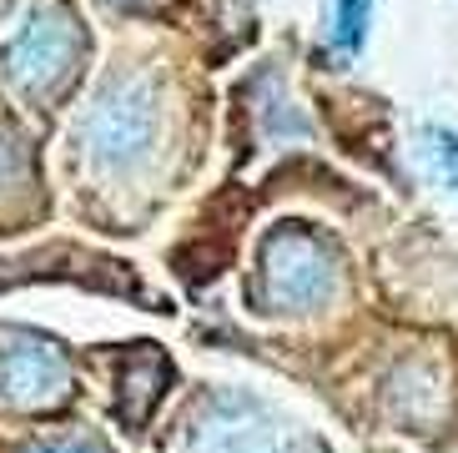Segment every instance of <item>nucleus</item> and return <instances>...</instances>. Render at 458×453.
<instances>
[{
    "label": "nucleus",
    "mask_w": 458,
    "mask_h": 453,
    "mask_svg": "<svg viewBox=\"0 0 458 453\" xmlns=\"http://www.w3.org/2000/svg\"><path fill=\"white\" fill-rule=\"evenodd\" d=\"M86 51L81 21L61 5V0H41L36 11L21 15V26L0 40V76L21 96H51L61 91Z\"/></svg>",
    "instance_id": "f257e3e1"
},
{
    "label": "nucleus",
    "mask_w": 458,
    "mask_h": 453,
    "mask_svg": "<svg viewBox=\"0 0 458 453\" xmlns=\"http://www.w3.org/2000/svg\"><path fill=\"white\" fill-rule=\"evenodd\" d=\"M162 132V96L147 76H111L81 116V147L101 172L147 161Z\"/></svg>",
    "instance_id": "f03ea898"
},
{
    "label": "nucleus",
    "mask_w": 458,
    "mask_h": 453,
    "mask_svg": "<svg viewBox=\"0 0 458 453\" xmlns=\"http://www.w3.org/2000/svg\"><path fill=\"white\" fill-rule=\"evenodd\" d=\"M257 287H262V303L272 312H312L337 293V257L318 232L283 222L262 242Z\"/></svg>",
    "instance_id": "7ed1b4c3"
},
{
    "label": "nucleus",
    "mask_w": 458,
    "mask_h": 453,
    "mask_svg": "<svg viewBox=\"0 0 458 453\" xmlns=\"http://www.w3.org/2000/svg\"><path fill=\"white\" fill-rule=\"evenodd\" d=\"M71 388L66 353L41 333H11L0 343V398L15 408H41Z\"/></svg>",
    "instance_id": "20e7f679"
},
{
    "label": "nucleus",
    "mask_w": 458,
    "mask_h": 453,
    "mask_svg": "<svg viewBox=\"0 0 458 453\" xmlns=\"http://www.w3.org/2000/svg\"><path fill=\"white\" fill-rule=\"evenodd\" d=\"M191 453H297V433L262 403L247 398H222L202 418Z\"/></svg>",
    "instance_id": "39448f33"
},
{
    "label": "nucleus",
    "mask_w": 458,
    "mask_h": 453,
    "mask_svg": "<svg viewBox=\"0 0 458 453\" xmlns=\"http://www.w3.org/2000/svg\"><path fill=\"white\" fill-rule=\"evenodd\" d=\"M373 5L377 0H327V51L352 61L363 51L368 26H373Z\"/></svg>",
    "instance_id": "423d86ee"
},
{
    "label": "nucleus",
    "mask_w": 458,
    "mask_h": 453,
    "mask_svg": "<svg viewBox=\"0 0 458 453\" xmlns=\"http://www.w3.org/2000/svg\"><path fill=\"white\" fill-rule=\"evenodd\" d=\"M423 157H428L433 176L448 192H458V132L454 126H423Z\"/></svg>",
    "instance_id": "0eeeda50"
},
{
    "label": "nucleus",
    "mask_w": 458,
    "mask_h": 453,
    "mask_svg": "<svg viewBox=\"0 0 458 453\" xmlns=\"http://www.w3.org/2000/svg\"><path fill=\"white\" fill-rule=\"evenodd\" d=\"M15 182H26V147H21L15 132L0 126V192L15 187Z\"/></svg>",
    "instance_id": "6e6552de"
},
{
    "label": "nucleus",
    "mask_w": 458,
    "mask_h": 453,
    "mask_svg": "<svg viewBox=\"0 0 458 453\" xmlns=\"http://www.w3.org/2000/svg\"><path fill=\"white\" fill-rule=\"evenodd\" d=\"M26 453H96V449L81 439H55V443H30Z\"/></svg>",
    "instance_id": "1a4fd4ad"
}]
</instances>
